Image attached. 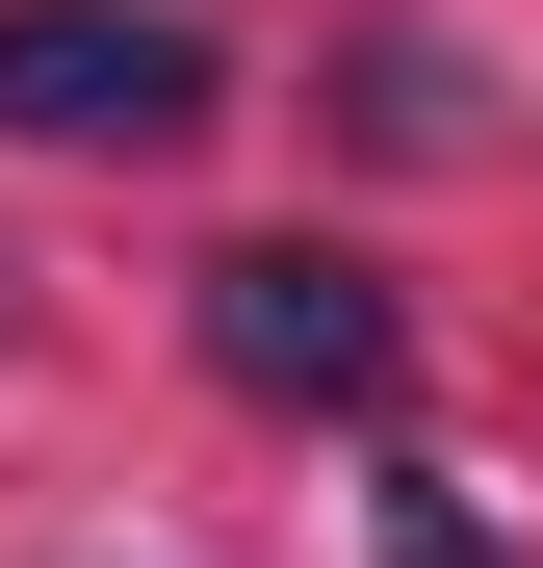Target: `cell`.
I'll use <instances>...</instances> for the list:
<instances>
[{
	"instance_id": "obj_1",
	"label": "cell",
	"mask_w": 543,
	"mask_h": 568,
	"mask_svg": "<svg viewBox=\"0 0 543 568\" xmlns=\"http://www.w3.org/2000/svg\"><path fill=\"white\" fill-rule=\"evenodd\" d=\"M233 78H208V27L181 0H0V130L27 155H181Z\"/></svg>"
},
{
	"instance_id": "obj_2",
	"label": "cell",
	"mask_w": 543,
	"mask_h": 568,
	"mask_svg": "<svg viewBox=\"0 0 543 568\" xmlns=\"http://www.w3.org/2000/svg\"><path fill=\"white\" fill-rule=\"evenodd\" d=\"M208 388H259V414H389V388H414V311H389L362 258L259 233V258H208Z\"/></svg>"
},
{
	"instance_id": "obj_3",
	"label": "cell",
	"mask_w": 543,
	"mask_h": 568,
	"mask_svg": "<svg viewBox=\"0 0 543 568\" xmlns=\"http://www.w3.org/2000/svg\"><path fill=\"white\" fill-rule=\"evenodd\" d=\"M362 130H414V155H466L492 104H466V52H440V27H362Z\"/></svg>"
},
{
	"instance_id": "obj_4",
	"label": "cell",
	"mask_w": 543,
	"mask_h": 568,
	"mask_svg": "<svg viewBox=\"0 0 543 568\" xmlns=\"http://www.w3.org/2000/svg\"><path fill=\"white\" fill-rule=\"evenodd\" d=\"M389 568H517V542H492L466 491H440V465H389Z\"/></svg>"
},
{
	"instance_id": "obj_5",
	"label": "cell",
	"mask_w": 543,
	"mask_h": 568,
	"mask_svg": "<svg viewBox=\"0 0 543 568\" xmlns=\"http://www.w3.org/2000/svg\"><path fill=\"white\" fill-rule=\"evenodd\" d=\"M0 336H27V258H0Z\"/></svg>"
}]
</instances>
